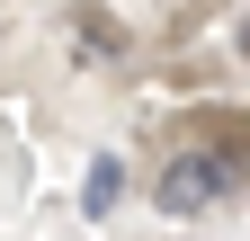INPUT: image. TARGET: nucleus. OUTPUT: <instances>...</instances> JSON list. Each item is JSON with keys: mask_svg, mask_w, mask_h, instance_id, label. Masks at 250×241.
Listing matches in <instances>:
<instances>
[{"mask_svg": "<svg viewBox=\"0 0 250 241\" xmlns=\"http://www.w3.org/2000/svg\"><path fill=\"white\" fill-rule=\"evenodd\" d=\"M241 143H179V152L152 170V205H161L170 223H197V215H214V205H232L241 179H250V152H241Z\"/></svg>", "mask_w": 250, "mask_h": 241, "instance_id": "1", "label": "nucleus"}, {"mask_svg": "<svg viewBox=\"0 0 250 241\" xmlns=\"http://www.w3.org/2000/svg\"><path fill=\"white\" fill-rule=\"evenodd\" d=\"M232 54H241V72H250V9L232 18Z\"/></svg>", "mask_w": 250, "mask_h": 241, "instance_id": "4", "label": "nucleus"}, {"mask_svg": "<svg viewBox=\"0 0 250 241\" xmlns=\"http://www.w3.org/2000/svg\"><path fill=\"white\" fill-rule=\"evenodd\" d=\"M116 197H125V161L99 152V161H89V179H81V215H89V223H107V215H116Z\"/></svg>", "mask_w": 250, "mask_h": 241, "instance_id": "2", "label": "nucleus"}, {"mask_svg": "<svg viewBox=\"0 0 250 241\" xmlns=\"http://www.w3.org/2000/svg\"><path fill=\"white\" fill-rule=\"evenodd\" d=\"M81 45H99V54H116V45H125V27H116V18H99V9H81Z\"/></svg>", "mask_w": 250, "mask_h": 241, "instance_id": "3", "label": "nucleus"}]
</instances>
